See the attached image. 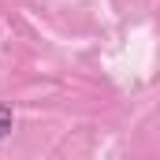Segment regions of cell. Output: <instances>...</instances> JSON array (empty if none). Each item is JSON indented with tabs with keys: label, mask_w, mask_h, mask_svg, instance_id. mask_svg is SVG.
Masks as SVG:
<instances>
[{
	"label": "cell",
	"mask_w": 160,
	"mask_h": 160,
	"mask_svg": "<svg viewBox=\"0 0 160 160\" xmlns=\"http://www.w3.org/2000/svg\"><path fill=\"white\" fill-rule=\"evenodd\" d=\"M11 127H15V112H11L8 104H0V138H8Z\"/></svg>",
	"instance_id": "cell-1"
}]
</instances>
